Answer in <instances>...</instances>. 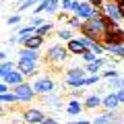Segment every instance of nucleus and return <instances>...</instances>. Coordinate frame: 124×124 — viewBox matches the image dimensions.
I'll return each instance as SVG.
<instances>
[{
	"mask_svg": "<svg viewBox=\"0 0 124 124\" xmlns=\"http://www.w3.org/2000/svg\"><path fill=\"white\" fill-rule=\"evenodd\" d=\"M108 27H110V21H108L106 17H91V19H87V21L83 23L81 33L87 35V37H91V39L103 41V37H106V33H108Z\"/></svg>",
	"mask_w": 124,
	"mask_h": 124,
	"instance_id": "nucleus-1",
	"label": "nucleus"
},
{
	"mask_svg": "<svg viewBox=\"0 0 124 124\" xmlns=\"http://www.w3.org/2000/svg\"><path fill=\"white\" fill-rule=\"evenodd\" d=\"M31 83V87L35 89V93H37V97H44V95H48V93H52V91H56V83H54V79L50 75H33L31 79H27Z\"/></svg>",
	"mask_w": 124,
	"mask_h": 124,
	"instance_id": "nucleus-2",
	"label": "nucleus"
},
{
	"mask_svg": "<svg viewBox=\"0 0 124 124\" xmlns=\"http://www.w3.org/2000/svg\"><path fill=\"white\" fill-rule=\"evenodd\" d=\"M68 48L66 44H52L48 48V52H46V60L50 62V64H56V66H60V64H64V62L68 60Z\"/></svg>",
	"mask_w": 124,
	"mask_h": 124,
	"instance_id": "nucleus-3",
	"label": "nucleus"
},
{
	"mask_svg": "<svg viewBox=\"0 0 124 124\" xmlns=\"http://www.w3.org/2000/svg\"><path fill=\"white\" fill-rule=\"evenodd\" d=\"M101 10H103V17L110 23H122L124 21L122 6H120V2H116V0H106L103 6H101Z\"/></svg>",
	"mask_w": 124,
	"mask_h": 124,
	"instance_id": "nucleus-4",
	"label": "nucleus"
},
{
	"mask_svg": "<svg viewBox=\"0 0 124 124\" xmlns=\"http://www.w3.org/2000/svg\"><path fill=\"white\" fill-rule=\"evenodd\" d=\"M110 44H124V29L120 27V23H110V27H108L103 46H110Z\"/></svg>",
	"mask_w": 124,
	"mask_h": 124,
	"instance_id": "nucleus-5",
	"label": "nucleus"
},
{
	"mask_svg": "<svg viewBox=\"0 0 124 124\" xmlns=\"http://www.w3.org/2000/svg\"><path fill=\"white\" fill-rule=\"evenodd\" d=\"M13 89H15V93L19 95V99H21V101H25V103H31L33 99L37 97L35 89L31 87V83H29V81H25V83L17 85V87H13Z\"/></svg>",
	"mask_w": 124,
	"mask_h": 124,
	"instance_id": "nucleus-6",
	"label": "nucleus"
},
{
	"mask_svg": "<svg viewBox=\"0 0 124 124\" xmlns=\"http://www.w3.org/2000/svg\"><path fill=\"white\" fill-rule=\"evenodd\" d=\"M2 81H6V83L10 85V87H17V85H21V83H25L27 81V77L23 75L19 68H13V70H8L6 75H2Z\"/></svg>",
	"mask_w": 124,
	"mask_h": 124,
	"instance_id": "nucleus-7",
	"label": "nucleus"
},
{
	"mask_svg": "<svg viewBox=\"0 0 124 124\" xmlns=\"http://www.w3.org/2000/svg\"><path fill=\"white\" fill-rule=\"evenodd\" d=\"M44 118H46V114L41 110H37V108H29V110L23 112V120L27 124H39Z\"/></svg>",
	"mask_w": 124,
	"mask_h": 124,
	"instance_id": "nucleus-8",
	"label": "nucleus"
},
{
	"mask_svg": "<svg viewBox=\"0 0 124 124\" xmlns=\"http://www.w3.org/2000/svg\"><path fill=\"white\" fill-rule=\"evenodd\" d=\"M17 68L27 77L31 79L33 75H37V62H27V60H17Z\"/></svg>",
	"mask_w": 124,
	"mask_h": 124,
	"instance_id": "nucleus-9",
	"label": "nucleus"
},
{
	"mask_svg": "<svg viewBox=\"0 0 124 124\" xmlns=\"http://www.w3.org/2000/svg\"><path fill=\"white\" fill-rule=\"evenodd\" d=\"M122 106L118 99V93L116 91H110L108 95H103V101H101V108L103 110H118V108Z\"/></svg>",
	"mask_w": 124,
	"mask_h": 124,
	"instance_id": "nucleus-10",
	"label": "nucleus"
},
{
	"mask_svg": "<svg viewBox=\"0 0 124 124\" xmlns=\"http://www.w3.org/2000/svg\"><path fill=\"white\" fill-rule=\"evenodd\" d=\"M106 64H108V60L103 56H99L97 60H93V62H85V70H87L89 75H99Z\"/></svg>",
	"mask_w": 124,
	"mask_h": 124,
	"instance_id": "nucleus-11",
	"label": "nucleus"
},
{
	"mask_svg": "<svg viewBox=\"0 0 124 124\" xmlns=\"http://www.w3.org/2000/svg\"><path fill=\"white\" fill-rule=\"evenodd\" d=\"M39 50H31V48H21L19 50V60H27V62H39Z\"/></svg>",
	"mask_w": 124,
	"mask_h": 124,
	"instance_id": "nucleus-12",
	"label": "nucleus"
},
{
	"mask_svg": "<svg viewBox=\"0 0 124 124\" xmlns=\"http://www.w3.org/2000/svg\"><path fill=\"white\" fill-rule=\"evenodd\" d=\"M66 48H68V52H70V54H77V56H81L85 50H89L87 46L81 41V37H72L70 41H66Z\"/></svg>",
	"mask_w": 124,
	"mask_h": 124,
	"instance_id": "nucleus-13",
	"label": "nucleus"
},
{
	"mask_svg": "<svg viewBox=\"0 0 124 124\" xmlns=\"http://www.w3.org/2000/svg\"><path fill=\"white\" fill-rule=\"evenodd\" d=\"M89 72L85 70V66H72L64 72V81H75V79H85Z\"/></svg>",
	"mask_w": 124,
	"mask_h": 124,
	"instance_id": "nucleus-14",
	"label": "nucleus"
},
{
	"mask_svg": "<svg viewBox=\"0 0 124 124\" xmlns=\"http://www.w3.org/2000/svg\"><path fill=\"white\" fill-rule=\"evenodd\" d=\"M95 8H97V6H93L89 0H83V2H81V8H79V13H77V15H79L83 21H87V19H91L93 15H95Z\"/></svg>",
	"mask_w": 124,
	"mask_h": 124,
	"instance_id": "nucleus-15",
	"label": "nucleus"
},
{
	"mask_svg": "<svg viewBox=\"0 0 124 124\" xmlns=\"http://www.w3.org/2000/svg\"><path fill=\"white\" fill-rule=\"evenodd\" d=\"M83 110H85V103L79 101L77 97H72L70 101L66 103V114H68V116H79Z\"/></svg>",
	"mask_w": 124,
	"mask_h": 124,
	"instance_id": "nucleus-16",
	"label": "nucleus"
},
{
	"mask_svg": "<svg viewBox=\"0 0 124 124\" xmlns=\"http://www.w3.org/2000/svg\"><path fill=\"white\" fill-rule=\"evenodd\" d=\"M101 101L103 97L101 95H97V93H93V95H87L85 97V110H95V108H101Z\"/></svg>",
	"mask_w": 124,
	"mask_h": 124,
	"instance_id": "nucleus-17",
	"label": "nucleus"
},
{
	"mask_svg": "<svg viewBox=\"0 0 124 124\" xmlns=\"http://www.w3.org/2000/svg\"><path fill=\"white\" fill-rule=\"evenodd\" d=\"M44 41H46V37H41V35H37V33H33V35H29V37H27V41H25V46H23V48L39 50L41 46H44Z\"/></svg>",
	"mask_w": 124,
	"mask_h": 124,
	"instance_id": "nucleus-18",
	"label": "nucleus"
},
{
	"mask_svg": "<svg viewBox=\"0 0 124 124\" xmlns=\"http://www.w3.org/2000/svg\"><path fill=\"white\" fill-rule=\"evenodd\" d=\"M106 54L124 60V44H110V46H106Z\"/></svg>",
	"mask_w": 124,
	"mask_h": 124,
	"instance_id": "nucleus-19",
	"label": "nucleus"
},
{
	"mask_svg": "<svg viewBox=\"0 0 124 124\" xmlns=\"http://www.w3.org/2000/svg\"><path fill=\"white\" fill-rule=\"evenodd\" d=\"M21 99H19V95L15 93V89L13 91H8V93H0V103L2 106H15V103H19Z\"/></svg>",
	"mask_w": 124,
	"mask_h": 124,
	"instance_id": "nucleus-20",
	"label": "nucleus"
},
{
	"mask_svg": "<svg viewBox=\"0 0 124 124\" xmlns=\"http://www.w3.org/2000/svg\"><path fill=\"white\" fill-rule=\"evenodd\" d=\"M108 87H110V91H120V89H124V77L118 75V77H114V79H108Z\"/></svg>",
	"mask_w": 124,
	"mask_h": 124,
	"instance_id": "nucleus-21",
	"label": "nucleus"
},
{
	"mask_svg": "<svg viewBox=\"0 0 124 124\" xmlns=\"http://www.w3.org/2000/svg\"><path fill=\"white\" fill-rule=\"evenodd\" d=\"M83 23H85V21L79 17V15H72V17L66 19V25L70 27V29H79V31H81V29H83Z\"/></svg>",
	"mask_w": 124,
	"mask_h": 124,
	"instance_id": "nucleus-22",
	"label": "nucleus"
},
{
	"mask_svg": "<svg viewBox=\"0 0 124 124\" xmlns=\"http://www.w3.org/2000/svg\"><path fill=\"white\" fill-rule=\"evenodd\" d=\"M56 37L60 41H70L75 35H72V29H70V27H66V29H58L56 31Z\"/></svg>",
	"mask_w": 124,
	"mask_h": 124,
	"instance_id": "nucleus-23",
	"label": "nucleus"
},
{
	"mask_svg": "<svg viewBox=\"0 0 124 124\" xmlns=\"http://www.w3.org/2000/svg\"><path fill=\"white\" fill-rule=\"evenodd\" d=\"M13 68H17V62H15V60H4L2 64H0V77L6 75V72L13 70Z\"/></svg>",
	"mask_w": 124,
	"mask_h": 124,
	"instance_id": "nucleus-24",
	"label": "nucleus"
},
{
	"mask_svg": "<svg viewBox=\"0 0 124 124\" xmlns=\"http://www.w3.org/2000/svg\"><path fill=\"white\" fill-rule=\"evenodd\" d=\"M54 31V25L52 23H44L41 27H37V35H41V37H48L50 33Z\"/></svg>",
	"mask_w": 124,
	"mask_h": 124,
	"instance_id": "nucleus-25",
	"label": "nucleus"
},
{
	"mask_svg": "<svg viewBox=\"0 0 124 124\" xmlns=\"http://www.w3.org/2000/svg\"><path fill=\"white\" fill-rule=\"evenodd\" d=\"M101 79H103L101 72H99V75H87V77H85V87H89V85H97Z\"/></svg>",
	"mask_w": 124,
	"mask_h": 124,
	"instance_id": "nucleus-26",
	"label": "nucleus"
},
{
	"mask_svg": "<svg viewBox=\"0 0 124 124\" xmlns=\"http://www.w3.org/2000/svg\"><path fill=\"white\" fill-rule=\"evenodd\" d=\"M21 13H15V15H10L8 19H6V25L8 27H17V25H21Z\"/></svg>",
	"mask_w": 124,
	"mask_h": 124,
	"instance_id": "nucleus-27",
	"label": "nucleus"
},
{
	"mask_svg": "<svg viewBox=\"0 0 124 124\" xmlns=\"http://www.w3.org/2000/svg\"><path fill=\"white\" fill-rule=\"evenodd\" d=\"M118 75H120V70H118V68H114V66L101 70V77H103V79H114V77H118Z\"/></svg>",
	"mask_w": 124,
	"mask_h": 124,
	"instance_id": "nucleus-28",
	"label": "nucleus"
},
{
	"mask_svg": "<svg viewBox=\"0 0 124 124\" xmlns=\"http://www.w3.org/2000/svg\"><path fill=\"white\" fill-rule=\"evenodd\" d=\"M81 58H83V60L85 62H93V60H97V54H95V52H93V50H85V52L83 54H81Z\"/></svg>",
	"mask_w": 124,
	"mask_h": 124,
	"instance_id": "nucleus-29",
	"label": "nucleus"
},
{
	"mask_svg": "<svg viewBox=\"0 0 124 124\" xmlns=\"http://www.w3.org/2000/svg\"><path fill=\"white\" fill-rule=\"evenodd\" d=\"M29 23H31V25H33V27H41V25H44V23H46V19L41 17V15H33V17L29 19Z\"/></svg>",
	"mask_w": 124,
	"mask_h": 124,
	"instance_id": "nucleus-30",
	"label": "nucleus"
},
{
	"mask_svg": "<svg viewBox=\"0 0 124 124\" xmlns=\"http://www.w3.org/2000/svg\"><path fill=\"white\" fill-rule=\"evenodd\" d=\"M56 99H58V93H56V91H52V93H48V95H44V101L50 103V106H52Z\"/></svg>",
	"mask_w": 124,
	"mask_h": 124,
	"instance_id": "nucleus-31",
	"label": "nucleus"
},
{
	"mask_svg": "<svg viewBox=\"0 0 124 124\" xmlns=\"http://www.w3.org/2000/svg\"><path fill=\"white\" fill-rule=\"evenodd\" d=\"M8 91H13V87L6 81H0V93H8Z\"/></svg>",
	"mask_w": 124,
	"mask_h": 124,
	"instance_id": "nucleus-32",
	"label": "nucleus"
},
{
	"mask_svg": "<svg viewBox=\"0 0 124 124\" xmlns=\"http://www.w3.org/2000/svg\"><path fill=\"white\" fill-rule=\"evenodd\" d=\"M39 124H60V122H58V120L56 118H52V116H46V118L44 120H41V122Z\"/></svg>",
	"mask_w": 124,
	"mask_h": 124,
	"instance_id": "nucleus-33",
	"label": "nucleus"
},
{
	"mask_svg": "<svg viewBox=\"0 0 124 124\" xmlns=\"http://www.w3.org/2000/svg\"><path fill=\"white\" fill-rule=\"evenodd\" d=\"M60 6H62V10H70L72 8V0H62Z\"/></svg>",
	"mask_w": 124,
	"mask_h": 124,
	"instance_id": "nucleus-34",
	"label": "nucleus"
},
{
	"mask_svg": "<svg viewBox=\"0 0 124 124\" xmlns=\"http://www.w3.org/2000/svg\"><path fill=\"white\" fill-rule=\"evenodd\" d=\"M68 124H93L91 120H70Z\"/></svg>",
	"mask_w": 124,
	"mask_h": 124,
	"instance_id": "nucleus-35",
	"label": "nucleus"
},
{
	"mask_svg": "<svg viewBox=\"0 0 124 124\" xmlns=\"http://www.w3.org/2000/svg\"><path fill=\"white\" fill-rule=\"evenodd\" d=\"M89 2H91L93 6H99V8H101V6H103V2H106V0H89Z\"/></svg>",
	"mask_w": 124,
	"mask_h": 124,
	"instance_id": "nucleus-36",
	"label": "nucleus"
},
{
	"mask_svg": "<svg viewBox=\"0 0 124 124\" xmlns=\"http://www.w3.org/2000/svg\"><path fill=\"white\" fill-rule=\"evenodd\" d=\"M116 93H118V99H120V103L124 106V89H120V91H116Z\"/></svg>",
	"mask_w": 124,
	"mask_h": 124,
	"instance_id": "nucleus-37",
	"label": "nucleus"
},
{
	"mask_svg": "<svg viewBox=\"0 0 124 124\" xmlns=\"http://www.w3.org/2000/svg\"><path fill=\"white\" fill-rule=\"evenodd\" d=\"M0 58H2V62L8 60V52H6V50H2V52H0Z\"/></svg>",
	"mask_w": 124,
	"mask_h": 124,
	"instance_id": "nucleus-38",
	"label": "nucleus"
},
{
	"mask_svg": "<svg viewBox=\"0 0 124 124\" xmlns=\"http://www.w3.org/2000/svg\"><path fill=\"white\" fill-rule=\"evenodd\" d=\"M120 6H122V15H124V4H120Z\"/></svg>",
	"mask_w": 124,
	"mask_h": 124,
	"instance_id": "nucleus-39",
	"label": "nucleus"
},
{
	"mask_svg": "<svg viewBox=\"0 0 124 124\" xmlns=\"http://www.w3.org/2000/svg\"><path fill=\"white\" fill-rule=\"evenodd\" d=\"M120 122H122V124H124V116H122V120H120Z\"/></svg>",
	"mask_w": 124,
	"mask_h": 124,
	"instance_id": "nucleus-40",
	"label": "nucleus"
},
{
	"mask_svg": "<svg viewBox=\"0 0 124 124\" xmlns=\"http://www.w3.org/2000/svg\"><path fill=\"white\" fill-rule=\"evenodd\" d=\"M15 2H17V0H15Z\"/></svg>",
	"mask_w": 124,
	"mask_h": 124,
	"instance_id": "nucleus-41",
	"label": "nucleus"
},
{
	"mask_svg": "<svg viewBox=\"0 0 124 124\" xmlns=\"http://www.w3.org/2000/svg\"><path fill=\"white\" fill-rule=\"evenodd\" d=\"M122 4H124V2H122Z\"/></svg>",
	"mask_w": 124,
	"mask_h": 124,
	"instance_id": "nucleus-42",
	"label": "nucleus"
}]
</instances>
